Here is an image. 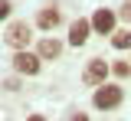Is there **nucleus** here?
<instances>
[{
	"mask_svg": "<svg viewBox=\"0 0 131 121\" xmlns=\"http://www.w3.org/2000/svg\"><path fill=\"white\" fill-rule=\"evenodd\" d=\"M3 39H7V46H13L16 52H23V49H26V43L33 39V30L20 20V23H10V26H7V36H3Z\"/></svg>",
	"mask_w": 131,
	"mask_h": 121,
	"instance_id": "obj_1",
	"label": "nucleus"
},
{
	"mask_svg": "<svg viewBox=\"0 0 131 121\" xmlns=\"http://www.w3.org/2000/svg\"><path fill=\"white\" fill-rule=\"evenodd\" d=\"M92 102H95V108H118L121 105V88L118 85H98Z\"/></svg>",
	"mask_w": 131,
	"mask_h": 121,
	"instance_id": "obj_2",
	"label": "nucleus"
},
{
	"mask_svg": "<svg viewBox=\"0 0 131 121\" xmlns=\"http://www.w3.org/2000/svg\"><path fill=\"white\" fill-rule=\"evenodd\" d=\"M105 75H108V62H102V59H92L85 72H82V82L85 85H105Z\"/></svg>",
	"mask_w": 131,
	"mask_h": 121,
	"instance_id": "obj_3",
	"label": "nucleus"
},
{
	"mask_svg": "<svg viewBox=\"0 0 131 121\" xmlns=\"http://www.w3.org/2000/svg\"><path fill=\"white\" fill-rule=\"evenodd\" d=\"M13 69L16 72H23V75H36L39 72V56H33V52H16L13 56Z\"/></svg>",
	"mask_w": 131,
	"mask_h": 121,
	"instance_id": "obj_4",
	"label": "nucleus"
},
{
	"mask_svg": "<svg viewBox=\"0 0 131 121\" xmlns=\"http://www.w3.org/2000/svg\"><path fill=\"white\" fill-rule=\"evenodd\" d=\"M89 30H92L89 20H75V23L69 26V43H72V46H82V43L89 39Z\"/></svg>",
	"mask_w": 131,
	"mask_h": 121,
	"instance_id": "obj_5",
	"label": "nucleus"
},
{
	"mask_svg": "<svg viewBox=\"0 0 131 121\" xmlns=\"http://www.w3.org/2000/svg\"><path fill=\"white\" fill-rule=\"evenodd\" d=\"M92 26H95L98 33H112V30H115V13H112V10H95Z\"/></svg>",
	"mask_w": 131,
	"mask_h": 121,
	"instance_id": "obj_6",
	"label": "nucleus"
},
{
	"mask_svg": "<svg viewBox=\"0 0 131 121\" xmlns=\"http://www.w3.org/2000/svg\"><path fill=\"white\" fill-rule=\"evenodd\" d=\"M56 23H59V10H56V7H46V10L39 13V26H43V30H56Z\"/></svg>",
	"mask_w": 131,
	"mask_h": 121,
	"instance_id": "obj_7",
	"label": "nucleus"
},
{
	"mask_svg": "<svg viewBox=\"0 0 131 121\" xmlns=\"http://www.w3.org/2000/svg\"><path fill=\"white\" fill-rule=\"evenodd\" d=\"M59 52H62V46H59L56 39H43V43H39V56H43V59H56Z\"/></svg>",
	"mask_w": 131,
	"mask_h": 121,
	"instance_id": "obj_8",
	"label": "nucleus"
},
{
	"mask_svg": "<svg viewBox=\"0 0 131 121\" xmlns=\"http://www.w3.org/2000/svg\"><path fill=\"white\" fill-rule=\"evenodd\" d=\"M112 43L118 46V49H128V46H131V33H128V30H121V33L112 36Z\"/></svg>",
	"mask_w": 131,
	"mask_h": 121,
	"instance_id": "obj_9",
	"label": "nucleus"
},
{
	"mask_svg": "<svg viewBox=\"0 0 131 121\" xmlns=\"http://www.w3.org/2000/svg\"><path fill=\"white\" fill-rule=\"evenodd\" d=\"M112 69H115V75H121V79H125V75H131V62H115Z\"/></svg>",
	"mask_w": 131,
	"mask_h": 121,
	"instance_id": "obj_10",
	"label": "nucleus"
},
{
	"mask_svg": "<svg viewBox=\"0 0 131 121\" xmlns=\"http://www.w3.org/2000/svg\"><path fill=\"white\" fill-rule=\"evenodd\" d=\"M7 13H10V3H7V0H0V20L7 17Z\"/></svg>",
	"mask_w": 131,
	"mask_h": 121,
	"instance_id": "obj_11",
	"label": "nucleus"
},
{
	"mask_svg": "<svg viewBox=\"0 0 131 121\" xmlns=\"http://www.w3.org/2000/svg\"><path fill=\"white\" fill-rule=\"evenodd\" d=\"M121 17H125V20H131V3H128V7H121Z\"/></svg>",
	"mask_w": 131,
	"mask_h": 121,
	"instance_id": "obj_12",
	"label": "nucleus"
},
{
	"mask_svg": "<svg viewBox=\"0 0 131 121\" xmlns=\"http://www.w3.org/2000/svg\"><path fill=\"white\" fill-rule=\"evenodd\" d=\"M72 121H89V118H85V115L79 111V115H72Z\"/></svg>",
	"mask_w": 131,
	"mask_h": 121,
	"instance_id": "obj_13",
	"label": "nucleus"
},
{
	"mask_svg": "<svg viewBox=\"0 0 131 121\" xmlns=\"http://www.w3.org/2000/svg\"><path fill=\"white\" fill-rule=\"evenodd\" d=\"M30 121H43V118H39V115H33V118H30Z\"/></svg>",
	"mask_w": 131,
	"mask_h": 121,
	"instance_id": "obj_14",
	"label": "nucleus"
}]
</instances>
